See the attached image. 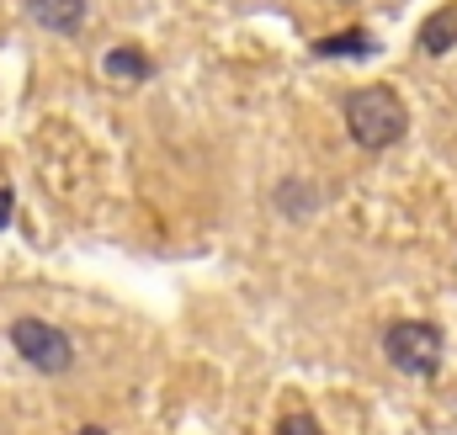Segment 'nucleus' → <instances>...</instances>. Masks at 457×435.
<instances>
[{
    "mask_svg": "<svg viewBox=\"0 0 457 435\" xmlns=\"http://www.w3.org/2000/svg\"><path fill=\"white\" fill-rule=\"evenodd\" d=\"M388 361L399 366V372H410V377H431L436 366H442V334L431 324H394L388 329Z\"/></svg>",
    "mask_w": 457,
    "mask_h": 435,
    "instance_id": "nucleus-2",
    "label": "nucleus"
},
{
    "mask_svg": "<svg viewBox=\"0 0 457 435\" xmlns=\"http://www.w3.org/2000/svg\"><path fill=\"white\" fill-rule=\"evenodd\" d=\"M75 435H107V431H96V425H86V431H75Z\"/></svg>",
    "mask_w": 457,
    "mask_h": 435,
    "instance_id": "nucleus-10",
    "label": "nucleus"
},
{
    "mask_svg": "<svg viewBox=\"0 0 457 435\" xmlns=\"http://www.w3.org/2000/svg\"><path fill=\"white\" fill-rule=\"evenodd\" d=\"M32 16L54 32H75L86 16V0H32Z\"/></svg>",
    "mask_w": 457,
    "mask_h": 435,
    "instance_id": "nucleus-4",
    "label": "nucleus"
},
{
    "mask_svg": "<svg viewBox=\"0 0 457 435\" xmlns=\"http://www.w3.org/2000/svg\"><path fill=\"white\" fill-rule=\"evenodd\" d=\"M345 127L361 149H388L404 138V102L388 86H367L345 102Z\"/></svg>",
    "mask_w": 457,
    "mask_h": 435,
    "instance_id": "nucleus-1",
    "label": "nucleus"
},
{
    "mask_svg": "<svg viewBox=\"0 0 457 435\" xmlns=\"http://www.w3.org/2000/svg\"><path fill=\"white\" fill-rule=\"evenodd\" d=\"M453 43H457V5H442V11L420 27V48H426V53H447Z\"/></svg>",
    "mask_w": 457,
    "mask_h": 435,
    "instance_id": "nucleus-5",
    "label": "nucleus"
},
{
    "mask_svg": "<svg viewBox=\"0 0 457 435\" xmlns=\"http://www.w3.org/2000/svg\"><path fill=\"white\" fill-rule=\"evenodd\" d=\"M11 223V192H0V228Z\"/></svg>",
    "mask_w": 457,
    "mask_h": 435,
    "instance_id": "nucleus-9",
    "label": "nucleus"
},
{
    "mask_svg": "<svg viewBox=\"0 0 457 435\" xmlns=\"http://www.w3.org/2000/svg\"><path fill=\"white\" fill-rule=\"evenodd\" d=\"M11 345H16V350H21L37 372H54V377L75 361V350H70L64 329L43 324V319H16V324H11Z\"/></svg>",
    "mask_w": 457,
    "mask_h": 435,
    "instance_id": "nucleus-3",
    "label": "nucleus"
},
{
    "mask_svg": "<svg viewBox=\"0 0 457 435\" xmlns=\"http://www.w3.org/2000/svg\"><path fill=\"white\" fill-rule=\"evenodd\" d=\"M277 435H325V431H320V425H314L309 414H287V420L277 425Z\"/></svg>",
    "mask_w": 457,
    "mask_h": 435,
    "instance_id": "nucleus-8",
    "label": "nucleus"
},
{
    "mask_svg": "<svg viewBox=\"0 0 457 435\" xmlns=\"http://www.w3.org/2000/svg\"><path fill=\"white\" fill-rule=\"evenodd\" d=\"M107 75H117V80H144L149 75V59L133 53V48H112L107 53Z\"/></svg>",
    "mask_w": 457,
    "mask_h": 435,
    "instance_id": "nucleus-6",
    "label": "nucleus"
},
{
    "mask_svg": "<svg viewBox=\"0 0 457 435\" xmlns=\"http://www.w3.org/2000/svg\"><path fill=\"white\" fill-rule=\"evenodd\" d=\"M320 53H372L367 32H336L330 43H320Z\"/></svg>",
    "mask_w": 457,
    "mask_h": 435,
    "instance_id": "nucleus-7",
    "label": "nucleus"
}]
</instances>
